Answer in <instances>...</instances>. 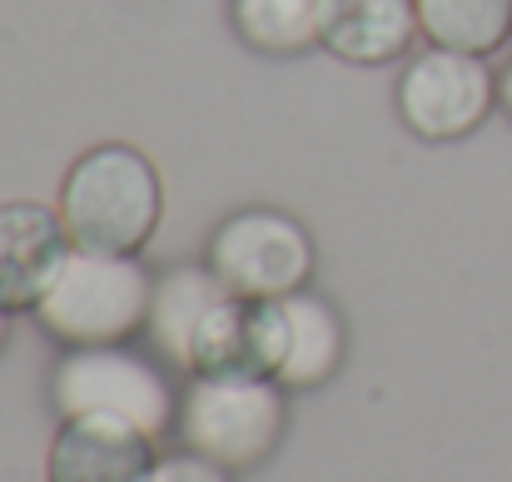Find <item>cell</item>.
Masks as SVG:
<instances>
[{
	"label": "cell",
	"instance_id": "7",
	"mask_svg": "<svg viewBox=\"0 0 512 482\" xmlns=\"http://www.w3.org/2000/svg\"><path fill=\"white\" fill-rule=\"evenodd\" d=\"M289 328L279 299H239L224 294L209 319L199 323L189 343V373L194 378H274L284 368Z\"/></svg>",
	"mask_w": 512,
	"mask_h": 482
},
{
	"label": "cell",
	"instance_id": "14",
	"mask_svg": "<svg viewBox=\"0 0 512 482\" xmlns=\"http://www.w3.org/2000/svg\"><path fill=\"white\" fill-rule=\"evenodd\" d=\"M418 25L433 45L493 55L512 35V0H418Z\"/></svg>",
	"mask_w": 512,
	"mask_h": 482
},
{
	"label": "cell",
	"instance_id": "13",
	"mask_svg": "<svg viewBox=\"0 0 512 482\" xmlns=\"http://www.w3.org/2000/svg\"><path fill=\"white\" fill-rule=\"evenodd\" d=\"M229 20L244 45L264 55H299L324 45L329 0H229Z\"/></svg>",
	"mask_w": 512,
	"mask_h": 482
},
{
	"label": "cell",
	"instance_id": "9",
	"mask_svg": "<svg viewBox=\"0 0 512 482\" xmlns=\"http://www.w3.org/2000/svg\"><path fill=\"white\" fill-rule=\"evenodd\" d=\"M155 463L160 458L150 433H140L125 418L80 413L60 423L50 443L45 482H150Z\"/></svg>",
	"mask_w": 512,
	"mask_h": 482
},
{
	"label": "cell",
	"instance_id": "6",
	"mask_svg": "<svg viewBox=\"0 0 512 482\" xmlns=\"http://www.w3.org/2000/svg\"><path fill=\"white\" fill-rule=\"evenodd\" d=\"M498 105V75L483 55L428 45L398 75V115L418 140H463Z\"/></svg>",
	"mask_w": 512,
	"mask_h": 482
},
{
	"label": "cell",
	"instance_id": "2",
	"mask_svg": "<svg viewBox=\"0 0 512 482\" xmlns=\"http://www.w3.org/2000/svg\"><path fill=\"white\" fill-rule=\"evenodd\" d=\"M155 279L145 274L140 254H90L75 249L50 284V294L35 304V319L65 348L90 343H125L150 323Z\"/></svg>",
	"mask_w": 512,
	"mask_h": 482
},
{
	"label": "cell",
	"instance_id": "17",
	"mask_svg": "<svg viewBox=\"0 0 512 482\" xmlns=\"http://www.w3.org/2000/svg\"><path fill=\"white\" fill-rule=\"evenodd\" d=\"M5 333H10V309L0 304V348H5Z\"/></svg>",
	"mask_w": 512,
	"mask_h": 482
},
{
	"label": "cell",
	"instance_id": "8",
	"mask_svg": "<svg viewBox=\"0 0 512 482\" xmlns=\"http://www.w3.org/2000/svg\"><path fill=\"white\" fill-rule=\"evenodd\" d=\"M70 254L75 244L60 209L35 199L0 204V304L10 314H35V304L50 294Z\"/></svg>",
	"mask_w": 512,
	"mask_h": 482
},
{
	"label": "cell",
	"instance_id": "11",
	"mask_svg": "<svg viewBox=\"0 0 512 482\" xmlns=\"http://www.w3.org/2000/svg\"><path fill=\"white\" fill-rule=\"evenodd\" d=\"M279 304H284V328H289V348H284L279 388H289V393L319 388L343 358L339 314H334L319 294H309V289H299V294H289V299H279Z\"/></svg>",
	"mask_w": 512,
	"mask_h": 482
},
{
	"label": "cell",
	"instance_id": "12",
	"mask_svg": "<svg viewBox=\"0 0 512 482\" xmlns=\"http://www.w3.org/2000/svg\"><path fill=\"white\" fill-rule=\"evenodd\" d=\"M229 289L219 284V274L204 269H170L155 279V299H150V333L155 343L170 353L174 363H189V343L199 333V323L209 319V309L224 299Z\"/></svg>",
	"mask_w": 512,
	"mask_h": 482
},
{
	"label": "cell",
	"instance_id": "3",
	"mask_svg": "<svg viewBox=\"0 0 512 482\" xmlns=\"http://www.w3.org/2000/svg\"><path fill=\"white\" fill-rule=\"evenodd\" d=\"M284 393L274 378H194L179 398V438L229 473L254 468L284 438Z\"/></svg>",
	"mask_w": 512,
	"mask_h": 482
},
{
	"label": "cell",
	"instance_id": "10",
	"mask_svg": "<svg viewBox=\"0 0 512 482\" xmlns=\"http://www.w3.org/2000/svg\"><path fill=\"white\" fill-rule=\"evenodd\" d=\"M418 25V0H329L324 45L348 65H388L408 55Z\"/></svg>",
	"mask_w": 512,
	"mask_h": 482
},
{
	"label": "cell",
	"instance_id": "15",
	"mask_svg": "<svg viewBox=\"0 0 512 482\" xmlns=\"http://www.w3.org/2000/svg\"><path fill=\"white\" fill-rule=\"evenodd\" d=\"M150 482H229V468H219L214 458L184 448V453H170L155 463V478Z\"/></svg>",
	"mask_w": 512,
	"mask_h": 482
},
{
	"label": "cell",
	"instance_id": "5",
	"mask_svg": "<svg viewBox=\"0 0 512 482\" xmlns=\"http://www.w3.org/2000/svg\"><path fill=\"white\" fill-rule=\"evenodd\" d=\"M209 269L239 299H289L314 274V239L279 209H239L209 234Z\"/></svg>",
	"mask_w": 512,
	"mask_h": 482
},
{
	"label": "cell",
	"instance_id": "1",
	"mask_svg": "<svg viewBox=\"0 0 512 482\" xmlns=\"http://www.w3.org/2000/svg\"><path fill=\"white\" fill-rule=\"evenodd\" d=\"M55 209L75 249L140 254L160 229L165 189H160L155 164L135 145H95L70 164Z\"/></svg>",
	"mask_w": 512,
	"mask_h": 482
},
{
	"label": "cell",
	"instance_id": "4",
	"mask_svg": "<svg viewBox=\"0 0 512 482\" xmlns=\"http://www.w3.org/2000/svg\"><path fill=\"white\" fill-rule=\"evenodd\" d=\"M50 398L60 408V418H80V413H105V418H125L140 433L160 438L179 418V403L170 393V378L130 353L125 343H90V348H70L55 373H50Z\"/></svg>",
	"mask_w": 512,
	"mask_h": 482
},
{
	"label": "cell",
	"instance_id": "16",
	"mask_svg": "<svg viewBox=\"0 0 512 482\" xmlns=\"http://www.w3.org/2000/svg\"><path fill=\"white\" fill-rule=\"evenodd\" d=\"M498 105H503V110L512 115V60H508V70L498 75Z\"/></svg>",
	"mask_w": 512,
	"mask_h": 482
}]
</instances>
